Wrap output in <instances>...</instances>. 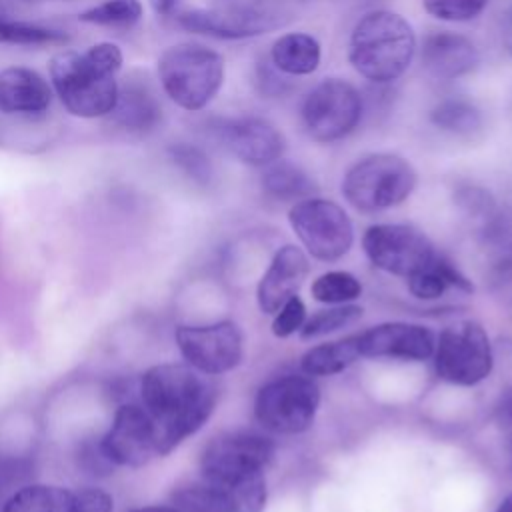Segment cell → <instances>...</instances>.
I'll return each mask as SVG.
<instances>
[{"label":"cell","mask_w":512,"mask_h":512,"mask_svg":"<svg viewBox=\"0 0 512 512\" xmlns=\"http://www.w3.org/2000/svg\"><path fill=\"white\" fill-rule=\"evenodd\" d=\"M50 104V86L28 68H6L0 72V112L38 114Z\"/></svg>","instance_id":"cell-20"},{"label":"cell","mask_w":512,"mask_h":512,"mask_svg":"<svg viewBox=\"0 0 512 512\" xmlns=\"http://www.w3.org/2000/svg\"><path fill=\"white\" fill-rule=\"evenodd\" d=\"M178 22L182 28L190 32L224 38V40L260 36L276 26L270 14L256 8H240V6L186 10L178 16Z\"/></svg>","instance_id":"cell-17"},{"label":"cell","mask_w":512,"mask_h":512,"mask_svg":"<svg viewBox=\"0 0 512 512\" xmlns=\"http://www.w3.org/2000/svg\"><path fill=\"white\" fill-rule=\"evenodd\" d=\"M430 122L454 136H474L482 128V114L468 100L448 98L432 108Z\"/></svg>","instance_id":"cell-27"},{"label":"cell","mask_w":512,"mask_h":512,"mask_svg":"<svg viewBox=\"0 0 512 512\" xmlns=\"http://www.w3.org/2000/svg\"><path fill=\"white\" fill-rule=\"evenodd\" d=\"M488 0H422V8L444 22H468L478 18Z\"/></svg>","instance_id":"cell-33"},{"label":"cell","mask_w":512,"mask_h":512,"mask_svg":"<svg viewBox=\"0 0 512 512\" xmlns=\"http://www.w3.org/2000/svg\"><path fill=\"white\" fill-rule=\"evenodd\" d=\"M152 6L160 14H168L174 8V0H152Z\"/></svg>","instance_id":"cell-41"},{"label":"cell","mask_w":512,"mask_h":512,"mask_svg":"<svg viewBox=\"0 0 512 512\" xmlns=\"http://www.w3.org/2000/svg\"><path fill=\"white\" fill-rule=\"evenodd\" d=\"M448 288H458L462 292H472V282L444 256L436 258L422 270L408 276V290L420 300H436Z\"/></svg>","instance_id":"cell-23"},{"label":"cell","mask_w":512,"mask_h":512,"mask_svg":"<svg viewBox=\"0 0 512 512\" xmlns=\"http://www.w3.org/2000/svg\"><path fill=\"white\" fill-rule=\"evenodd\" d=\"M302 124L316 142H336L360 122L362 96L346 80L328 78L316 84L302 102Z\"/></svg>","instance_id":"cell-10"},{"label":"cell","mask_w":512,"mask_h":512,"mask_svg":"<svg viewBox=\"0 0 512 512\" xmlns=\"http://www.w3.org/2000/svg\"><path fill=\"white\" fill-rule=\"evenodd\" d=\"M70 512H114V498L98 486H86L72 492Z\"/></svg>","instance_id":"cell-37"},{"label":"cell","mask_w":512,"mask_h":512,"mask_svg":"<svg viewBox=\"0 0 512 512\" xmlns=\"http://www.w3.org/2000/svg\"><path fill=\"white\" fill-rule=\"evenodd\" d=\"M274 450V442L258 432H222L210 438L200 454V478L222 486H236L264 474Z\"/></svg>","instance_id":"cell-6"},{"label":"cell","mask_w":512,"mask_h":512,"mask_svg":"<svg viewBox=\"0 0 512 512\" xmlns=\"http://www.w3.org/2000/svg\"><path fill=\"white\" fill-rule=\"evenodd\" d=\"M270 58L276 70L290 76H306L320 66L322 50L314 36L306 32H288L272 44Z\"/></svg>","instance_id":"cell-21"},{"label":"cell","mask_w":512,"mask_h":512,"mask_svg":"<svg viewBox=\"0 0 512 512\" xmlns=\"http://www.w3.org/2000/svg\"><path fill=\"white\" fill-rule=\"evenodd\" d=\"M494 356L486 330L472 320L446 326L434 346V368L440 380L476 386L492 372Z\"/></svg>","instance_id":"cell-8"},{"label":"cell","mask_w":512,"mask_h":512,"mask_svg":"<svg viewBox=\"0 0 512 512\" xmlns=\"http://www.w3.org/2000/svg\"><path fill=\"white\" fill-rule=\"evenodd\" d=\"M416 186V170L398 154H370L358 160L342 180V194L360 212H380L402 204Z\"/></svg>","instance_id":"cell-5"},{"label":"cell","mask_w":512,"mask_h":512,"mask_svg":"<svg viewBox=\"0 0 512 512\" xmlns=\"http://www.w3.org/2000/svg\"><path fill=\"white\" fill-rule=\"evenodd\" d=\"M122 52L112 42H100L86 52H60L50 62L52 84L64 106L82 118L108 116L118 98L116 74Z\"/></svg>","instance_id":"cell-2"},{"label":"cell","mask_w":512,"mask_h":512,"mask_svg":"<svg viewBox=\"0 0 512 512\" xmlns=\"http://www.w3.org/2000/svg\"><path fill=\"white\" fill-rule=\"evenodd\" d=\"M358 350L364 358H392L422 362L434 354V334L412 322H384L360 334Z\"/></svg>","instance_id":"cell-15"},{"label":"cell","mask_w":512,"mask_h":512,"mask_svg":"<svg viewBox=\"0 0 512 512\" xmlns=\"http://www.w3.org/2000/svg\"><path fill=\"white\" fill-rule=\"evenodd\" d=\"M158 74L166 94L178 106L200 110L222 86L224 60L208 46L182 42L162 52Z\"/></svg>","instance_id":"cell-4"},{"label":"cell","mask_w":512,"mask_h":512,"mask_svg":"<svg viewBox=\"0 0 512 512\" xmlns=\"http://www.w3.org/2000/svg\"><path fill=\"white\" fill-rule=\"evenodd\" d=\"M174 340L184 362L206 376L226 374L242 362V332L230 320L182 324L176 328Z\"/></svg>","instance_id":"cell-11"},{"label":"cell","mask_w":512,"mask_h":512,"mask_svg":"<svg viewBox=\"0 0 512 512\" xmlns=\"http://www.w3.org/2000/svg\"><path fill=\"white\" fill-rule=\"evenodd\" d=\"M100 444L116 468H142L158 452V432L140 402H122Z\"/></svg>","instance_id":"cell-13"},{"label":"cell","mask_w":512,"mask_h":512,"mask_svg":"<svg viewBox=\"0 0 512 512\" xmlns=\"http://www.w3.org/2000/svg\"><path fill=\"white\" fill-rule=\"evenodd\" d=\"M304 322H306V306L298 298V294H294L276 312V318L272 322V334L276 338H288L294 332H300Z\"/></svg>","instance_id":"cell-36"},{"label":"cell","mask_w":512,"mask_h":512,"mask_svg":"<svg viewBox=\"0 0 512 512\" xmlns=\"http://www.w3.org/2000/svg\"><path fill=\"white\" fill-rule=\"evenodd\" d=\"M320 388L308 374H290L266 382L254 400L258 424L274 434H300L314 422Z\"/></svg>","instance_id":"cell-7"},{"label":"cell","mask_w":512,"mask_h":512,"mask_svg":"<svg viewBox=\"0 0 512 512\" xmlns=\"http://www.w3.org/2000/svg\"><path fill=\"white\" fill-rule=\"evenodd\" d=\"M368 260L394 276H412L436 258L428 236L410 224H374L362 238Z\"/></svg>","instance_id":"cell-12"},{"label":"cell","mask_w":512,"mask_h":512,"mask_svg":"<svg viewBox=\"0 0 512 512\" xmlns=\"http://www.w3.org/2000/svg\"><path fill=\"white\" fill-rule=\"evenodd\" d=\"M496 512H512V494H508V496L500 502V506H498Z\"/></svg>","instance_id":"cell-42"},{"label":"cell","mask_w":512,"mask_h":512,"mask_svg":"<svg viewBox=\"0 0 512 512\" xmlns=\"http://www.w3.org/2000/svg\"><path fill=\"white\" fill-rule=\"evenodd\" d=\"M218 134L224 146L250 166H268L280 160L284 152V136L274 124L260 116L224 120L218 126Z\"/></svg>","instance_id":"cell-16"},{"label":"cell","mask_w":512,"mask_h":512,"mask_svg":"<svg viewBox=\"0 0 512 512\" xmlns=\"http://www.w3.org/2000/svg\"><path fill=\"white\" fill-rule=\"evenodd\" d=\"M422 62L432 76L440 80H452L472 72L480 62V54L472 40L462 34L444 30L426 36Z\"/></svg>","instance_id":"cell-19"},{"label":"cell","mask_w":512,"mask_h":512,"mask_svg":"<svg viewBox=\"0 0 512 512\" xmlns=\"http://www.w3.org/2000/svg\"><path fill=\"white\" fill-rule=\"evenodd\" d=\"M68 36L60 30L28 24V22H14V20H0V44H20V46H42V44H62Z\"/></svg>","instance_id":"cell-30"},{"label":"cell","mask_w":512,"mask_h":512,"mask_svg":"<svg viewBox=\"0 0 512 512\" xmlns=\"http://www.w3.org/2000/svg\"><path fill=\"white\" fill-rule=\"evenodd\" d=\"M506 40H508V46L512 48V14L508 18V30H506Z\"/></svg>","instance_id":"cell-44"},{"label":"cell","mask_w":512,"mask_h":512,"mask_svg":"<svg viewBox=\"0 0 512 512\" xmlns=\"http://www.w3.org/2000/svg\"><path fill=\"white\" fill-rule=\"evenodd\" d=\"M170 156H172L174 164L194 182L206 184L210 180L212 164L200 148H196L192 144H176L170 148Z\"/></svg>","instance_id":"cell-34"},{"label":"cell","mask_w":512,"mask_h":512,"mask_svg":"<svg viewBox=\"0 0 512 512\" xmlns=\"http://www.w3.org/2000/svg\"><path fill=\"white\" fill-rule=\"evenodd\" d=\"M288 222L304 248L322 262L340 260L352 248V222L344 208L332 200L302 198L290 208Z\"/></svg>","instance_id":"cell-9"},{"label":"cell","mask_w":512,"mask_h":512,"mask_svg":"<svg viewBox=\"0 0 512 512\" xmlns=\"http://www.w3.org/2000/svg\"><path fill=\"white\" fill-rule=\"evenodd\" d=\"M28 2H38V0H28Z\"/></svg>","instance_id":"cell-45"},{"label":"cell","mask_w":512,"mask_h":512,"mask_svg":"<svg viewBox=\"0 0 512 512\" xmlns=\"http://www.w3.org/2000/svg\"><path fill=\"white\" fill-rule=\"evenodd\" d=\"M414 50L416 36L406 18L390 10H372L352 28L348 60L366 80L388 84L408 70Z\"/></svg>","instance_id":"cell-3"},{"label":"cell","mask_w":512,"mask_h":512,"mask_svg":"<svg viewBox=\"0 0 512 512\" xmlns=\"http://www.w3.org/2000/svg\"><path fill=\"white\" fill-rule=\"evenodd\" d=\"M456 202L470 214L482 220H488L496 212V204L492 196L476 186H464L456 192Z\"/></svg>","instance_id":"cell-38"},{"label":"cell","mask_w":512,"mask_h":512,"mask_svg":"<svg viewBox=\"0 0 512 512\" xmlns=\"http://www.w3.org/2000/svg\"><path fill=\"white\" fill-rule=\"evenodd\" d=\"M314 300L324 304H346L362 294L360 280L344 270H332L318 276L310 288Z\"/></svg>","instance_id":"cell-28"},{"label":"cell","mask_w":512,"mask_h":512,"mask_svg":"<svg viewBox=\"0 0 512 512\" xmlns=\"http://www.w3.org/2000/svg\"><path fill=\"white\" fill-rule=\"evenodd\" d=\"M506 432H508V438H506V452H508V462H510V468H512V426H510Z\"/></svg>","instance_id":"cell-43"},{"label":"cell","mask_w":512,"mask_h":512,"mask_svg":"<svg viewBox=\"0 0 512 512\" xmlns=\"http://www.w3.org/2000/svg\"><path fill=\"white\" fill-rule=\"evenodd\" d=\"M34 464L26 456L0 454V508L24 484L32 482Z\"/></svg>","instance_id":"cell-32"},{"label":"cell","mask_w":512,"mask_h":512,"mask_svg":"<svg viewBox=\"0 0 512 512\" xmlns=\"http://www.w3.org/2000/svg\"><path fill=\"white\" fill-rule=\"evenodd\" d=\"M130 512H178L172 504H150V506H140Z\"/></svg>","instance_id":"cell-40"},{"label":"cell","mask_w":512,"mask_h":512,"mask_svg":"<svg viewBox=\"0 0 512 512\" xmlns=\"http://www.w3.org/2000/svg\"><path fill=\"white\" fill-rule=\"evenodd\" d=\"M72 490L56 484L28 482L18 488L0 512H70Z\"/></svg>","instance_id":"cell-25"},{"label":"cell","mask_w":512,"mask_h":512,"mask_svg":"<svg viewBox=\"0 0 512 512\" xmlns=\"http://www.w3.org/2000/svg\"><path fill=\"white\" fill-rule=\"evenodd\" d=\"M308 268V258L298 246H282L258 282L256 300L260 310L264 314H276L288 298L298 294Z\"/></svg>","instance_id":"cell-18"},{"label":"cell","mask_w":512,"mask_h":512,"mask_svg":"<svg viewBox=\"0 0 512 512\" xmlns=\"http://www.w3.org/2000/svg\"><path fill=\"white\" fill-rule=\"evenodd\" d=\"M138 396L158 432L160 456L196 434L212 416L218 392L210 376L186 362L154 364L142 372Z\"/></svg>","instance_id":"cell-1"},{"label":"cell","mask_w":512,"mask_h":512,"mask_svg":"<svg viewBox=\"0 0 512 512\" xmlns=\"http://www.w3.org/2000/svg\"><path fill=\"white\" fill-rule=\"evenodd\" d=\"M110 114L122 128L132 132H146L158 124L162 110L146 86L128 84L126 88L118 90V98Z\"/></svg>","instance_id":"cell-22"},{"label":"cell","mask_w":512,"mask_h":512,"mask_svg":"<svg viewBox=\"0 0 512 512\" xmlns=\"http://www.w3.org/2000/svg\"><path fill=\"white\" fill-rule=\"evenodd\" d=\"M178 512H262L266 504V478L258 474L236 486L196 480L178 486L170 494Z\"/></svg>","instance_id":"cell-14"},{"label":"cell","mask_w":512,"mask_h":512,"mask_svg":"<svg viewBox=\"0 0 512 512\" xmlns=\"http://www.w3.org/2000/svg\"><path fill=\"white\" fill-rule=\"evenodd\" d=\"M360 316H362V308L354 306V304H342V306H334L328 310H320L310 320H306L302 324L300 336L304 340L320 338V336H326V334H332L336 330L356 324L360 320Z\"/></svg>","instance_id":"cell-29"},{"label":"cell","mask_w":512,"mask_h":512,"mask_svg":"<svg viewBox=\"0 0 512 512\" xmlns=\"http://www.w3.org/2000/svg\"><path fill=\"white\" fill-rule=\"evenodd\" d=\"M142 16L138 0H106L94 8L84 10L78 18L88 24L100 26H130Z\"/></svg>","instance_id":"cell-31"},{"label":"cell","mask_w":512,"mask_h":512,"mask_svg":"<svg viewBox=\"0 0 512 512\" xmlns=\"http://www.w3.org/2000/svg\"><path fill=\"white\" fill-rule=\"evenodd\" d=\"M494 418L496 424L504 430H508L512 426V388L504 390L494 406Z\"/></svg>","instance_id":"cell-39"},{"label":"cell","mask_w":512,"mask_h":512,"mask_svg":"<svg viewBox=\"0 0 512 512\" xmlns=\"http://www.w3.org/2000/svg\"><path fill=\"white\" fill-rule=\"evenodd\" d=\"M76 464L90 478H106L116 468L110 462V458L106 456V452L100 444V436L80 442L78 452H76Z\"/></svg>","instance_id":"cell-35"},{"label":"cell","mask_w":512,"mask_h":512,"mask_svg":"<svg viewBox=\"0 0 512 512\" xmlns=\"http://www.w3.org/2000/svg\"><path fill=\"white\" fill-rule=\"evenodd\" d=\"M262 188L276 200H302L312 194L314 182L300 166L288 160H276L266 166Z\"/></svg>","instance_id":"cell-26"},{"label":"cell","mask_w":512,"mask_h":512,"mask_svg":"<svg viewBox=\"0 0 512 512\" xmlns=\"http://www.w3.org/2000/svg\"><path fill=\"white\" fill-rule=\"evenodd\" d=\"M356 358H360V350L354 334L342 340L312 346L300 358V368L308 376H332L346 370L352 362H356Z\"/></svg>","instance_id":"cell-24"}]
</instances>
